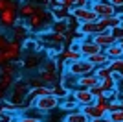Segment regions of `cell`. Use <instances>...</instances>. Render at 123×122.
<instances>
[{"label": "cell", "instance_id": "83f0119b", "mask_svg": "<svg viewBox=\"0 0 123 122\" xmlns=\"http://www.w3.org/2000/svg\"><path fill=\"white\" fill-rule=\"evenodd\" d=\"M17 63H4V65L0 67V74H9V76H15L17 78Z\"/></svg>", "mask_w": 123, "mask_h": 122}, {"label": "cell", "instance_id": "1f68e13d", "mask_svg": "<svg viewBox=\"0 0 123 122\" xmlns=\"http://www.w3.org/2000/svg\"><path fill=\"white\" fill-rule=\"evenodd\" d=\"M110 33H112V37H114V41H116V43L123 41V24H119V26H116L114 30H110Z\"/></svg>", "mask_w": 123, "mask_h": 122}, {"label": "cell", "instance_id": "603a6c76", "mask_svg": "<svg viewBox=\"0 0 123 122\" xmlns=\"http://www.w3.org/2000/svg\"><path fill=\"white\" fill-rule=\"evenodd\" d=\"M105 54H107L108 61H114V59H121L123 57V50H121V46L118 45V43H114V45H110L108 48H105Z\"/></svg>", "mask_w": 123, "mask_h": 122}, {"label": "cell", "instance_id": "ba28073f", "mask_svg": "<svg viewBox=\"0 0 123 122\" xmlns=\"http://www.w3.org/2000/svg\"><path fill=\"white\" fill-rule=\"evenodd\" d=\"M72 96H74V100L79 104V107L90 106V104L96 102V96L90 92V89H75V91H72Z\"/></svg>", "mask_w": 123, "mask_h": 122}, {"label": "cell", "instance_id": "f35d334b", "mask_svg": "<svg viewBox=\"0 0 123 122\" xmlns=\"http://www.w3.org/2000/svg\"><path fill=\"white\" fill-rule=\"evenodd\" d=\"M90 122H112V120H110V118H108L107 115H105V117H101V118H96V120H90Z\"/></svg>", "mask_w": 123, "mask_h": 122}, {"label": "cell", "instance_id": "d4e9b609", "mask_svg": "<svg viewBox=\"0 0 123 122\" xmlns=\"http://www.w3.org/2000/svg\"><path fill=\"white\" fill-rule=\"evenodd\" d=\"M62 122H90V120H88V118L77 109V111L66 113V117H64V120H62Z\"/></svg>", "mask_w": 123, "mask_h": 122}, {"label": "cell", "instance_id": "3957f363", "mask_svg": "<svg viewBox=\"0 0 123 122\" xmlns=\"http://www.w3.org/2000/svg\"><path fill=\"white\" fill-rule=\"evenodd\" d=\"M59 104H61V98H57L55 94H48V96L37 98V100L33 102V107H35V109H39L42 115H46V113L57 109V107H59Z\"/></svg>", "mask_w": 123, "mask_h": 122}, {"label": "cell", "instance_id": "cb8c5ba5", "mask_svg": "<svg viewBox=\"0 0 123 122\" xmlns=\"http://www.w3.org/2000/svg\"><path fill=\"white\" fill-rule=\"evenodd\" d=\"M99 87H101V91H103V92H110V91H114V89H118V83L114 81L112 74H110L108 78H105V80L99 81Z\"/></svg>", "mask_w": 123, "mask_h": 122}, {"label": "cell", "instance_id": "7c38bea8", "mask_svg": "<svg viewBox=\"0 0 123 122\" xmlns=\"http://www.w3.org/2000/svg\"><path fill=\"white\" fill-rule=\"evenodd\" d=\"M99 52H103V50L92 41V37H86V39L81 41V56H83V57L94 56V54H99Z\"/></svg>", "mask_w": 123, "mask_h": 122}, {"label": "cell", "instance_id": "e575fe53", "mask_svg": "<svg viewBox=\"0 0 123 122\" xmlns=\"http://www.w3.org/2000/svg\"><path fill=\"white\" fill-rule=\"evenodd\" d=\"M83 8H90L88 0H75L74 2V9H83Z\"/></svg>", "mask_w": 123, "mask_h": 122}, {"label": "cell", "instance_id": "ac0fdd59", "mask_svg": "<svg viewBox=\"0 0 123 122\" xmlns=\"http://www.w3.org/2000/svg\"><path fill=\"white\" fill-rule=\"evenodd\" d=\"M15 20H17V11H9V9L0 11V22L4 28H13Z\"/></svg>", "mask_w": 123, "mask_h": 122}, {"label": "cell", "instance_id": "6da1fadb", "mask_svg": "<svg viewBox=\"0 0 123 122\" xmlns=\"http://www.w3.org/2000/svg\"><path fill=\"white\" fill-rule=\"evenodd\" d=\"M51 15L46 8H39L35 11V15H31L28 19V30L30 31H37V33H42V31H48L51 28Z\"/></svg>", "mask_w": 123, "mask_h": 122}, {"label": "cell", "instance_id": "8992f818", "mask_svg": "<svg viewBox=\"0 0 123 122\" xmlns=\"http://www.w3.org/2000/svg\"><path fill=\"white\" fill-rule=\"evenodd\" d=\"M70 15L79 22V24H85V22H96L99 20V17L94 13L90 8H83V9H72L70 11Z\"/></svg>", "mask_w": 123, "mask_h": 122}, {"label": "cell", "instance_id": "5b68a950", "mask_svg": "<svg viewBox=\"0 0 123 122\" xmlns=\"http://www.w3.org/2000/svg\"><path fill=\"white\" fill-rule=\"evenodd\" d=\"M2 54H4L6 63H17V61L20 59V54H22V43H18V41H9L7 46L2 50Z\"/></svg>", "mask_w": 123, "mask_h": 122}, {"label": "cell", "instance_id": "4dcf8cb0", "mask_svg": "<svg viewBox=\"0 0 123 122\" xmlns=\"http://www.w3.org/2000/svg\"><path fill=\"white\" fill-rule=\"evenodd\" d=\"M24 117H31V118H42L44 115H42L39 109H35V107L31 106V107H28V109H24Z\"/></svg>", "mask_w": 123, "mask_h": 122}, {"label": "cell", "instance_id": "2e32d148", "mask_svg": "<svg viewBox=\"0 0 123 122\" xmlns=\"http://www.w3.org/2000/svg\"><path fill=\"white\" fill-rule=\"evenodd\" d=\"M48 11H50L51 20H53V22H59V20H66L68 17H70V11L64 9V8H61V6H57V4H53Z\"/></svg>", "mask_w": 123, "mask_h": 122}, {"label": "cell", "instance_id": "74e56055", "mask_svg": "<svg viewBox=\"0 0 123 122\" xmlns=\"http://www.w3.org/2000/svg\"><path fill=\"white\" fill-rule=\"evenodd\" d=\"M110 6H114L116 9H119V8H123V0H107Z\"/></svg>", "mask_w": 123, "mask_h": 122}, {"label": "cell", "instance_id": "52a82bcc", "mask_svg": "<svg viewBox=\"0 0 123 122\" xmlns=\"http://www.w3.org/2000/svg\"><path fill=\"white\" fill-rule=\"evenodd\" d=\"M90 9L99 17V19H105V17H112L116 15V8L110 6L107 0H103V2H96V4H90Z\"/></svg>", "mask_w": 123, "mask_h": 122}, {"label": "cell", "instance_id": "d6a6232c", "mask_svg": "<svg viewBox=\"0 0 123 122\" xmlns=\"http://www.w3.org/2000/svg\"><path fill=\"white\" fill-rule=\"evenodd\" d=\"M74 2H75V0H55L57 6H61V8H64V9H68V11L74 9Z\"/></svg>", "mask_w": 123, "mask_h": 122}, {"label": "cell", "instance_id": "5bb4252c", "mask_svg": "<svg viewBox=\"0 0 123 122\" xmlns=\"http://www.w3.org/2000/svg\"><path fill=\"white\" fill-rule=\"evenodd\" d=\"M41 6H37L35 2H31V0H26V2H22L20 6H18V13H20L22 19H30L31 15H35V11L39 9Z\"/></svg>", "mask_w": 123, "mask_h": 122}, {"label": "cell", "instance_id": "7bdbcfd3", "mask_svg": "<svg viewBox=\"0 0 123 122\" xmlns=\"http://www.w3.org/2000/svg\"><path fill=\"white\" fill-rule=\"evenodd\" d=\"M118 45H119V46H121V50H123V41H119V43H118Z\"/></svg>", "mask_w": 123, "mask_h": 122}, {"label": "cell", "instance_id": "8fae6325", "mask_svg": "<svg viewBox=\"0 0 123 122\" xmlns=\"http://www.w3.org/2000/svg\"><path fill=\"white\" fill-rule=\"evenodd\" d=\"M92 41L99 46V48H101V50H105V48H108L110 45L116 43L114 37H112V33H110V30H105V31H101V33H98V35H94Z\"/></svg>", "mask_w": 123, "mask_h": 122}, {"label": "cell", "instance_id": "ab89813d", "mask_svg": "<svg viewBox=\"0 0 123 122\" xmlns=\"http://www.w3.org/2000/svg\"><path fill=\"white\" fill-rule=\"evenodd\" d=\"M7 2H9V0H0V11H4V9H6Z\"/></svg>", "mask_w": 123, "mask_h": 122}, {"label": "cell", "instance_id": "d6986e66", "mask_svg": "<svg viewBox=\"0 0 123 122\" xmlns=\"http://www.w3.org/2000/svg\"><path fill=\"white\" fill-rule=\"evenodd\" d=\"M99 80L94 74H86V76L77 78V89H92L94 85H98Z\"/></svg>", "mask_w": 123, "mask_h": 122}, {"label": "cell", "instance_id": "9a60e30c", "mask_svg": "<svg viewBox=\"0 0 123 122\" xmlns=\"http://www.w3.org/2000/svg\"><path fill=\"white\" fill-rule=\"evenodd\" d=\"M42 61L44 59H42L39 54H28V57L22 61V65H24L26 70H37V69L42 65Z\"/></svg>", "mask_w": 123, "mask_h": 122}, {"label": "cell", "instance_id": "7a4b0ae2", "mask_svg": "<svg viewBox=\"0 0 123 122\" xmlns=\"http://www.w3.org/2000/svg\"><path fill=\"white\" fill-rule=\"evenodd\" d=\"M30 83L28 80H15L13 87L9 89V96H7V102L13 104L15 107H18V111H20V106L24 104L26 96H28V92H30Z\"/></svg>", "mask_w": 123, "mask_h": 122}, {"label": "cell", "instance_id": "b9f144b4", "mask_svg": "<svg viewBox=\"0 0 123 122\" xmlns=\"http://www.w3.org/2000/svg\"><path fill=\"white\" fill-rule=\"evenodd\" d=\"M90 4H96V2H103V0H88Z\"/></svg>", "mask_w": 123, "mask_h": 122}, {"label": "cell", "instance_id": "836d02e7", "mask_svg": "<svg viewBox=\"0 0 123 122\" xmlns=\"http://www.w3.org/2000/svg\"><path fill=\"white\" fill-rule=\"evenodd\" d=\"M15 120H17L15 113H4V115H0V122H15Z\"/></svg>", "mask_w": 123, "mask_h": 122}, {"label": "cell", "instance_id": "e0dca14e", "mask_svg": "<svg viewBox=\"0 0 123 122\" xmlns=\"http://www.w3.org/2000/svg\"><path fill=\"white\" fill-rule=\"evenodd\" d=\"M22 50L28 52V54H39V52L42 50V43L39 39H31V37H28V39L22 43Z\"/></svg>", "mask_w": 123, "mask_h": 122}, {"label": "cell", "instance_id": "d590c367", "mask_svg": "<svg viewBox=\"0 0 123 122\" xmlns=\"http://www.w3.org/2000/svg\"><path fill=\"white\" fill-rule=\"evenodd\" d=\"M15 122H42V118H31V117H17Z\"/></svg>", "mask_w": 123, "mask_h": 122}, {"label": "cell", "instance_id": "277c9868", "mask_svg": "<svg viewBox=\"0 0 123 122\" xmlns=\"http://www.w3.org/2000/svg\"><path fill=\"white\" fill-rule=\"evenodd\" d=\"M66 72L75 78H81V76H86V74H94V67L85 57H81L79 61H74V63L66 65Z\"/></svg>", "mask_w": 123, "mask_h": 122}, {"label": "cell", "instance_id": "4316f807", "mask_svg": "<svg viewBox=\"0 0 123 122\" xmlns=\"http://www.w3.org/2000/svg\"><path fill=\"white\" fill-rule=\"evenodd\" d=\"M108 69L112 74H121L123 76V57L121 59H114V61H108Z\"/></svg>", "mask_w": 123, "mask_h": 122}, {"label": "cell", "instance_id": "8d00e7d4", "mask_svg": "<svg viewBox=\"0 0 123 122\" xmlns=\"http://www.w3.org/2000/svg\"><path fill=\"white\" fill-rule=\"evenodd\" d=\"M7 43H9V41H7V37H6L4 33L0 31V52H2V50L6 48V46H7Z\"/></svg>", "mask_w": 123, "mask_h": 122}, {"label": "cell", "instance_id": "4fadbf2b", "mask_svg": "<svg viewBox=\"0 0 123 122\" xmlns=\"http://www.w3.org/2000/svg\"><path fill=\"white\" fill-rule=\"evenodd\" d=\"M59 85H61L64 91L72 92V91H75V89H77V78L72 76V74H68V72L64 70L61 76H59Z\"/></svg>", "mask_w": 123, "mask_h": 122}, {"label": "cell", "instance_id": "f546056e", "mask_svg": "<svg viewBox=\"0 0 123 122\" xmlns=\"http://www.w3.org/2000/svg\"><path fill=\"white\" fill-rule=\"evenodd\" d=\"M107 117L112 122H123V107H119V109H116V111H110Z\"/></svg>", "mask_w": 123, "mask_h": 122}, {"label": "cell", "instance_id": "9c48e42d", "mask_svg": "<svg viewBox=\"0 0 123 122\" xmlns=\"http://www.w3.org/2000/svg\"><path fill=\"white\" fill-rule=\"evenodd\" d=\"M11 37H13V41H18V43H24L28 37H30V30H28V26L22 24V20L17 17L15 20V26H13V33H11Z\"/></svg>", "mask_w": 123, "mask_h": 122}, {"label": "cell", "instance_id": "f1b7e54d", "mask_svg": "<svg viewBox=\"0 0 123 122\" xmlns=\"http://www.w3.org/2000/svg\"><path fill=\"white\" fill-rule=\"evenodd\" d=\"M110 74H112V72H110V69H108L107 65H105V67H98V69H94V76L98 78L99 81L105 80V78H108Z\"/></svg>", "mask_w": 123, "mask_h": 122}, {"label": "cell", "instance_id": "60d3db41", "mask_svg": "<svg viewBox=\"0 0 123 122\" xmlns=\"http://www.w3.org/2000/svg\"><path fill=\"white\" fill-rule=\"evenodd\" d=\"M4 100H6V91H4V89H0V104H2Z\"/></svg>", "mask_w": 123, "mask_h": 122}, {"label": "cell", "instance_id": "44dd1931", "mask_svg": "<svg viewBox=\"0 0 123 122\" xmlns=\"http://www.w3.org/2000/svg\"><path fill=\"white\" fill-rule=\"evenodd\" d=\"M59 107H61V111H64V113H72V111H77V109H79V104L74 100L72 92H70V94H68L64 100H61Z\"/></svg>", "mask_w": 123, "mask_h": 122}, {"label": "cell", "instance_id": "30bf717a", "mask_svg": "<svg viewBox=\"0 0 123 122\" xmlns=\"http://www.w3.org/2000/svg\"><path fill=\"white\" fill-rule=\"evenodd\" d=\"M79 111L85 115V117L88 118V120H96V118H101V117H105L107 113L103 111L99 106H96V104H90V106H83V107H79Z\"/></svg>", "mask_w": 123, "mask_h": 122}, {"label": "cell", "instance_id": "7402d4cb", "mask_svg": "<svg viewBox=\"0 0 123 122\" xmlns=\"http://www.w3.org/2000/svg\"><path fill=\"white\" fill-rule=\"evenodd\" d=\"M51 31H55V33H61L64 37H70L72 35V30H70V26H68L66 20H59V22H51Z\"/></svg>", "mask_w": 123, "mask_h": 122}, {"label": "cell", "instance_id": "484cf974", "mask_svg": "<svg viewBox=\"0 0 123 122\" xmlns=\"http://www.w3.org/2000/svg\"><path fill=\"white\" fill-rule=\"evenodd\" d=\"M15 80H17L15 76H9V74H0V89H4V91L7 92L11 87H13Z\"/></svg>", "mask_w": 123, "mask_h": 122}, {"label": "cell", "instance_id": "ffe728a7", "mask_svg": "<svg viewBox=\"0 0 123 122\" xmlns=\"http://www.w3.org/2000/svg\"><path fill=\"white\" fill-rule=\"evenodd\" d=\"M85 59L90 63V65L94 67V69H98V67H105V65H108V57H107V54L105 52H99V54H94V56H88V57H85Z\"/></svg>", "mask_w": 123, "mask_h": 122}]
</instances>
